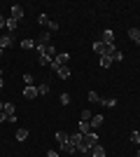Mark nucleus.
I'll return each instance as SVG.
<instances>
[{"label": "nucleus", "instance_id": "obj_23", "mask_svg": "<svg viewBox=\"0 0 140 157\" xmlns=\"http://www.w3.org/2000/svg\"><path fill=\"white\" fill-rule=\"evenodd\" d=\"M38 94H40V96H45V94H49V85H47V82H42V85H38Z\"/></svg>", "mask_w": 140, "mask_h": 157}, {"label": "nucleus", "instance_id": "obj_3", "mask_svg": "<svg viewBox=\"0 0 140 157\" xmlns=\"http://www.w3.org/2000/svg\"><path fill=\"white\" fill-rule=\"evenodd\" d=\"M23 96H26V98H38V96H40V94H38V87H35V85H26V87H23Z\"/></svg>", "mask_w": 140, "mask_h": 157}, {"label": "nucleus", "instance_id": "obj_10", "mask_svg": "<svg viewBox=\"0 0 140 157\" xmlns=\"http://www.w3.org/2000/svg\"><path fill=\"white\" fill-rule=\"evenodd\" d=\"M103 122H105V117H103V115H93L89 124H91V129H98V127H103Z\"/></svg>", "mask_w": 140, "mask_h": 157}, {"label": "nucleus", "instance_id": "obj_5", "mask_svg": "<svg viewBox=\"0 0 140 157\" xmlns=\"http://www.w3.org/2000/svg\"><path fill=\"white\" fill-rule=\"evenodd\" d=\"M12 42H14V35H9V33H7V35H2V38H0V49L5 52L7 47H12Z\"/></svg>", "mask_w": 140, "mask_h": 157}, {"label": "nucleus", "instance_id": "obj_11", "mask_svg": "<svg viewBox=\"0 0 140 157\" xmlns=\"http://www.w3.org/2000/svg\"><path fill=\"white\" fill-rule=\"evenodd\" d=\"M103 42H105V45H112L114 42V31L105 28V31H103Z\"/></svg>", "mask_w": 140, "mask_h": 157}, {"label": "nucleus", "instance_id": "obj_14", "mask_svg": "<svg viewBox=\"0 0 140 157\" xmlns=\"http://www.w3.org/2000/svg\"><path fill=\"white\" fill-rule=\"evenodd\" d=\"M35 45H38V40H31V38L21 40V49H33Z\"/></svg>", "mask_w": 140, "mask_h": 157}, {"label": "nucleus", "instance_id": "obj_17", "mask_svg": "<svg viewBox=\"0 0 140 157\" xmlns=\"http://www.w3.org/2000/svg\"><path fill=\"white\" fill-rule=\"evenodd\" d=\"M117 52H119V49H117V45H114V42H112V45H107V49H105V54H107L112 61H114V56H117Z\"/></svg>", "mask_w": 140, "mask_h": 157}, {"label": "nucleus", "instance_id": "obj_18", "mask_svg": "<svg viewBox=\"0 0 140 157\" xmlns=\"http://www.w3.org/2000/svg\"><path fill=\"white\" fill-rule=\"evenodd\" d=\"M128 38L140 45V28H131V31H128Z\"/></svg>", "mask_w": 140, "mask_h": 157}, {"label": "nucleus", "instance_id": "obj_9", "mask_svg": "<svg viewBox=\"0 0 140 157\" xmlns=\"http://www.w3.org/2000/svg\"><path fill=\"white\" fill-rule=\"evenodd\" d=\"M16 26H19V21H14L12 17H7V21H5V28L9 31V35H14V31H16Z\"/></svg>", "mask_w": 140, "mask_h": 157}, {"label": "nucleus", "instance_id": "obj_1", "mask_svg": "<svg viewBox=\"0 0 140 157\" xmlns=\"http://www.w3.org/2000/svg\"><path fill=\"white\" fill-rule=\"evenodd\" d=\"M35 49H38V63H42V66H49L56 59V47L54 45H42V42H38Z\"/></svg>", "mask_w": 140, "mask_h": 157}, {"label": "nucleus", "instance_id": "obj_4", "mask_svg": "<svg viewBox=\"0 0 140 157\" xmlns=\"http://www.w3.org/2000/svg\"><path fill=\"white\" fill-rule=\"evenodd\" d=\"M84 143H87L89 148H93V145H98V134H96V131H89L87 136H84Z\"/></svg>", "mask_w": 140, "mask_h": 157}, {"label": "nucleus", "instance_id": "obj_12", "mask_svg": "<svg viewBox=\"0 0 140 157\" xmlns=\"http://www.w3.org/2000/svg\"><path fill=\"white\" fill-rule=\"evenodd\" d=\"M91 157H105V148H103V145H93L91 148Z\"/></svg>", "mask_w": 140, "mask_h": 157}, {"label": "nucleus", "instance_id": "obj_6", "mask_svg": "<svg viewBox=\"0 0 140 157\" xmlns=\"http://www.w3.org/2000/svg\"><path fill=\"white\" fill-rule=\"evenodd\" d=\"M105 49H107V45L103 42V40H96V42H93V52L98 54V56H103V54H105Z\"/></svg>", "mask_w": 140, "mask_h": 157}, {"label": "nucleus", "instance_id": "obj_8", "mask_svg": "<svg viewBox=\"0 0 140 157\" xmlns=\"http://www.w3.org/2000/svg\"><path fill=\"white\" fill-rule=\"evenodd\" d=\"M56 75H59L61 80H70V75H73V73H70V66H61Z\"/></svg>", "mask_w": 140, "mask_h": 157}, {"label": "nucleus", "instance_id": "obj_13", "mask_svg": "<svg viewBox=\"0 0 140 157\" xmlns=\"http://www.w3.org/2000/svg\"><path fill=\"white\" fill-rule=\"evenodd\" d=\"M54 61H56L59 66H68V61H70V54H56V59H54Z\"/></svg>", "mask_w": 140, "mask_h": 157}, {"label": "nucleus", "instance_id": "obj_20", "mask_svg": "<svg viewBox=\"0 0 140 157\" xmlns=\"http://www.w3.org/2000/svg\"><path fill=\"white\" fill-rule=\"evenodd\" d=\"M14 138H16L19 143H23V141H26V138H28V129H19V131H16V136H14Z\"/></svg>", "mask_w": 140, "mask_h": 157}, {"label": "nucleus", "instance_id": "obj_36", "mask_svg": "<svg viewBox=\"0 0 140 157\" xmlns=\"http://www.w3.org/2000/svg\"><path fill=\"white\" fill-rule=\"evenodd\" d=\"M2 105H5V101H0V110H2Z\"/></svg>", "mask_w": 140, "mask_h": 157}, {"label": "nucleus", "instance_id": "obj_24", "mask_svg": "<svg viewBox=\"0 0 140 157\" xmlns=\"http://www.w3.org/2000/svg\"><path fill=\"white\" fill-rule=\"evenodd\" d=\"M100 105H107V108H114V105H117V98H103V101H100Z\"/></svg>", "mask_w": 140, "mask_h": 157}, {"label": "nucleus", "instance_id": "obj_22", "mask_svg": "<svg viewBox=\"0 0 140 157\" xmlns=\"http://www.w3.org/2000/svg\"><path fill=\"white\" fill-rule=\"evenodd\" d=\"M100 101H103V98H100L98 94H96V92L91 89V92H89V103H100Z\"/></svg>", "mask_w": 140, "mask_h": 157}, {"label": "nucleus", "instance_id": "obj_32", "mask_svg": "<svg viewBox=\"0 0 140 157\" xmlns=\"http://www.w3.org/2000/svg\"><path fill=\"white\" fill-rule=\"evenodd\" d=\"M47 157H59V152H56V150H49V152H47Z\"/></svg>", "mask_w": 140, "mask_h": 157}, {"label": "nucleus", "instance_id": "obj_34", "mask_svg": "<svg viewBox=\"0 0 140 157\" xmlns=\"http://www.w3.org/2000/svg\"><path fill=\"white\" fill-rule=\"evenodd\" d=\"M5 21H7L5 17H0V28H5Z\"/></svg>", "mask_w": 140, "mask_h": 157}, {"label": "nucleus", "instance_id": "obj_30", "mask_svg": "<svg viewBox=\"0 0 140 157\" xmlns=\"http://www.w3.org/2000/svg\"><path fill=\"white\" fill-rule=\"evenodd\" d=\"M23 82H26V85H33V75H31V73H26V75H23Z\"/></svg>", "mask_w": 140, "mask_h": 157}, {"label": "nucleus", "instance_id": "obj_7", "mask_svg": "<svg viewBox=\"0 0 140 157\" xmlns=\"http://www.w3.org/2000/svg\"><path fill=\"white\" fill-rule=\"evenodd\" d=\"M68 141H70V143H73L75 148H77V145H80L82 141H84V134H80V131H75V134H70V136H68Z\"/></svg>", "mask_w": 140, "mask_h": 157}, {"label": "nucleus", "instance_id": "obj_27", "mask_svg": "<svg viewBox=\"0 0 140 157\" xmlns=\"http://www.w3.org/2000/svg\"><path fill=\"white\" fill-rule=\"evenodd\" d=\"M131 143L140 145V131H131Z\"/></svg>", "mask_w": 140, "mask_h": 157}, {"label": "nucleus", "instance_id": "obj_29", "mask_svg": "<svg viewBox=\"0 0 140 157\" xmlns=\"http://www.w3.org/2000/svg\"><path fill=\"white\" fill-rule=\"evenodd\" d=\"M91 117H93V115L89 110H82V122H91Z\"/></svg>", "mask_w": 140, "mask_h": 157}, {"label": "nucleus", "instance_id": "obj_28", "mask_svg": "<svg viewBox=\"0 0 140 157\" xmlns=\"http://www.w3.org/2000/svg\"><path fill=\"white\" fill-rule=\"evenodd\" d=\"M59 24H56V21H49V26H47V31H49V33H56V31H59Z\"/></svg>", "mask_w": 140, "mask_h": 157}, {"label": "nucleus", "instance_id": "obj_35", "mask_svg": "<svg viewBox=\"0 0 140 157\" xmlns=\"http://www.w3.org/2000/svg\"><path fill=\"white\" fill-rule=\"evenodd\" d=\"M2 87H5V82H2V71H0V89H2Z\"/></svg>", "mask_w": 140, "mask_h": 157}, {"label": "nucleus", "instance_id": "obj_38", "mask_svg": "<svg viewBox=\"0 0 140 157\" xmlns=\"http://www.w3.org/2000/svg\"><path fill=\"white\" fill-rule=\"evenodd\" d=\"M138 157H140V150H138Z\"/></svg>", "mask_w": 140, "mask_h": 157}, {"label": "nucleus", "instance_id": "obj_2", "mask_svg": "<svg viewBox=\"0 0 140 157\" xmlns=\"http://www.w3.org/2000/svg\"><path fill=\"white\" fill-rule=\"evenodd\" d=\"M9 17H12L14 21H21V19H23V7H21V5H12V7H9Z\"/></svg>", "mask_w": 140, "mask_h": 157}, {"label": "nucleus", "instance_id": "obj_25", "mask_svg": "<svg viewBox=\"0 0 140 157\" xmlns=\"http://www.w3.org/2000/svg\"><path fill=\"white\" fill-rule=\"evenodd\" d=\"M49 17H47V14H40V17H38V24H40V26H49Z\"/></svg>", "mask_w": 140, "mask_h": 157}, {"label": "nucleus", "instance_id": "obj_15", "mask_svg": "<svg viewBox=\"0 0 140 157\" xmlns=\"http://www.w3.org/2000/svg\"><path fill=\"white\" fill-rule=\"evenodd\" d=\"M38 42H42V45H49V42H52V33H49V31L40 33V38H38Z\"/></svg>", "mask_w": 140, "mask_h": 157}, {"label": "nucleus", "instance_id": "obj_37", "mask_svg": "<svg viewBox=\"0 0 140 157\" xmlns=\"http://www.w3.org/2000/svg\"><path fill=\"white\" fill-rule=\"evenodd\" d=\"M0 56H2V49H0Z\"/></svg>", "mask_w": 140, "mask_h": 157}, {"label": "nucleus", "instance_id": "obj_33", "mask_svg": "<svg viewBox=\"0 0 140 157\" xmlns=\"http://www.w3.org/2000/svg\"><path fill=\"white\" fill-rule=\"evenodd\" d=\"M0 122H7V115H5L2 110H0Z\"/></svg>", "mask_w": 140, "mask_h": 157}, {"label": "nucleus", "instance_id": "obj_21", "mask_svg": "<svg viewBox=\"0 0 140 157\" xmlns=\"http://www.w3.org/2000/svg\"><path fill=\"white\" fill-rule=\"evenodd\" d=\"M89 131H93L91 124H89V122H80V134H84V136H87Z\"/></svg>", "mask_w": 140, "mask_h": 157}, {"label": "nucleus", "instance_id": "obj_26", "mask_svg": "<svg viewBox=\"0 0 140 157\" xmlns=\"http://www.w3.org/2000/svg\"><path fill=\"white\" fill-rule=\"evenodd\" d=\"M59 101H61V105H70V94H66V92H63Z\"/></svg>", "mask_w": 140, "mask_h": 157}, {"label": "nucleus", "instance_id": "obj_16", "mask_svg": "<svg viewBox=\"0 0 140 157\" xmlns=\"http://www.w3.org/2000/svg\"><path fill=\"white\" fill-rule=\"evenodd\" d=\"M98 66H100V68H110V66H112V59H110L107 54H103V56H100V61H98Z\"/></svg>", "mask_w": 140, "mask_h": 157}, {"label": "nucleus", "instance_id": "obj_31", "mask_svg": "<svg viewBox=\"0 0 140 157\" xmlns=\"http://www.w3.org/2000/svg\"><path fill=\"white\" fill-rule=\"evenodd\" d=\"M49 68H52V71H54V73H59V68H61V66H59V63H56V61H52V63H49Z\"/></svg>", "mask_w": 140, "mask_h": 157}, {"label": "nucleus", "instance_id": "obj_19", "mask_svg": "<svg viewBox=\"0 0 140 157\" xmlns=\"http://www.w3.org/2000/svg\"><path fill=\"white\" fill-rule=\"evenodd\" d=\"M54 138H56V143H66V141H68V134H66V131H56V134H54Z\"/></svg>", "mask_w": 140, "mask_h": 157}]
</instances>
